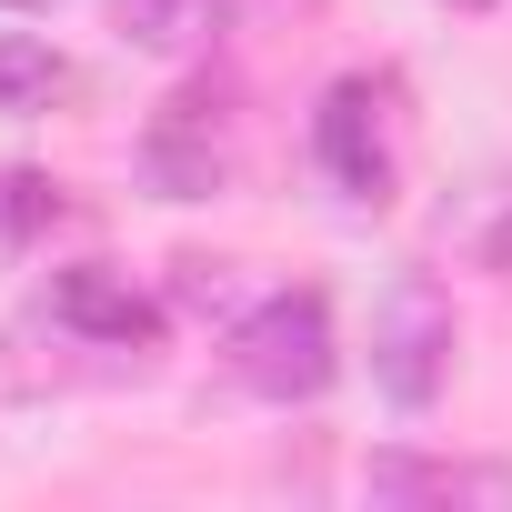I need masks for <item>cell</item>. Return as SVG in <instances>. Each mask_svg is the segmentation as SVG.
<instances>
[{
    "mask_svg": "<svg viewBox=\"0 0 512 512\" xmlns=\"http://www.w3.org/2000/svg\"><path fill=\"white\" fill-rule=\"evenodd\" d=\"M221 21V0H111V31L131 51H191Z\"/></svg>",
    "mask_w": 512,
    "mask_h": 512,
    "instance_id": "7",
    "label": "cell"
},
{
    "mask_svg": "<svg viewBox=\"0 0 512 512\" xmlns=\"http://www.w3.org/2000/svg\"><path fill=\"white\" fill-rule=\"evenodd\" d=\"M0 11H51V0H0Z\"/></svg>",
    "mask_w": 512,
    "mask_h": 512,
    "instance_id": "13",
    "label": "cell"
},
{
    "mask_svg": "<svg viewBox=\"0 0 512 512\" xmlns=\"http://www.w3.org/2000/svg\"><path fill=\"white\" fill-rule=\"evenodd\" d=\"M51 322L81 332V342H101V352H151V342H161V302L131 292L111 262H71V272L51 282Z\"/></svg>",
    "mask_w": 512,
    "mask_h": 512,
    "instance_id": "5",
    "label": "cell"
},
{
    "mask_svg": "<svg viewBox=\"0 0 512 512\" xmlns=\"http://www.w3.org/2000/svg\"><path fill=\"white\" fill-rule=\"evenodd\" d=\"M141 171H151L161 201H221L231 191V91L211 81V91L161 101V121L141 141Z\"/></svg>",
    "mask_w": 512,
    "mask_h": 512,
    "instance_id": "3",
    "label": "cell"
},
{
    "mask_svg": "<svg viewBox=\"0 0 512 512\" xmlns=\"http://www.w3.org/2000/svg\"><path fill=\"white\" fill-rule=\"evenodd\" d=\"M71 91V61L31 31H0V111H51Z\"/></svg>",
    "mask_w": 512,
    "mask_h": 512,
    "instance_id": "8",
    "label": "cell"
},
{
    "mask_svg": "<svg viewBox=\"0 0 512 512\" xmlns=\"http://www.w3.org/2000/svg\"><path fill=\"white\" fill-rule=\"evenodd\" d=\"M482 272H502V282H512V201H502V211H492V231H482Z\"/></svg>",
    "mask_w": 512,
    "mask_h": 512,
    "instance_id": "12",
    "label": "cell"
},
{
    "mask_svg": "<svg viewBox=\"0 0 512 512\" xmlns=\"http://www.w3.org/2000/svg\"><path fill=\"white\" fill-rule=\"evenodd\" d=\"M342 372V342H332V302L322 292H272L231 322V382L262 392V402H322Z\"/></svg>",
    "mask_w": 512,
    "mask_h": 512,
    "instance_id": "1",
    "label": "cell"
},
{
    "mask_svg": "<svg viewBox=\"0 0 512 512\" xmlns=\"http://www.w3.org/2000/svg\"><path fill=\"white\" fill-rule=\"evenodd\" d=\"M51 221H61V181H41V171H11V181H0V251L41 241Z\"/></svg>",
    "mask_w": 512,
    "mask_h": 512,
    "instance_id": "9",
    "label": "cell"
},
{
    "mask_svg": "<svg viewBox=\"0 0 512 512\" xmlns=\"http://www.w3.org/2000/svg\"><path fill=\"white\" fill-rule=\"evenodd\" d=\"M452 11H492V0H452Z\"/></svg>",
    "mask_w": 512,
    "mask_h": 512,
    "instance_id": "14",
    "label": "cell"
},
{
    "mask_svg": "<svg viewBox=\"0 0 512 512\" xmlns=\"http://www.w3.org/2000/svg\"><path fill=\"white\" fill-rule=\"evenodd\" d=\"M171 302L181 312H231L241 302V262H201V251H181V262H171Z\"/></svg>",
    "mask_w": 512,
    "mask_h": 512,
    "instance_id": "10",
    "label": "cell"
},
{
    "mask_svg": "<svg viewBox=\"0 0 512 512\" xmlns=\"http://www.w3.org/2000/svg\"><path fill=\"white\" fill-rule=\"evenodd\" d=\"M452 352H462V322H452L442 282H432V272H402V282L382 292V312H372V382H382L402 412H432L442 382H452Z\"/></svg>",
    "mask_w": 512,
    "mask_h": 512,
    "instance_id": "2",
    "label": "cell"
},
{
    "mask_svg": "<svg viewBox=\"0 0 512 512\" xmlns=\"http://www.w3.org/2000/svg\"><path fill=\"white\" fill-rule=\"evenodd\" d=\"M221 21H241V31H302V21H322V0H221Z\"/></svg>",
    "mask_w": 512,
    "mask_h": 512,
    "instance_id": "11",
    "label": "cell"
},
{
    "mask_svg": "<svg viewBox=\"0 0 512 512\" xmlns=\"http://www.w3.org/2000/svg\"><path fill=\"white\" fill-rule=\"evenodd\" d=\"M312 151H322V171H332L342 201H362V211L392 201V131H382V91H372V81H332V91H322Z\"/></svg>",
    "mask_w": 512,
    "mask_h": 512,
    "instance_id": "4",
    "label": "cell"
},
{
    "mask_svg": "<svg viewBox=\"0 0 512 512\" xmlns=\"http://www.w3.org/2000/svg\"><path fill=\"white\" fill-rule=\"evenodd\" d=\"M362 492L372 502H512V472L502 462H442V452H372L362 462Z\"/></svg>",
    "mask_w": 512,
    "mask_h": 512,
    "instance_id": "6",
    "label": "cell"
}]
</instances>
